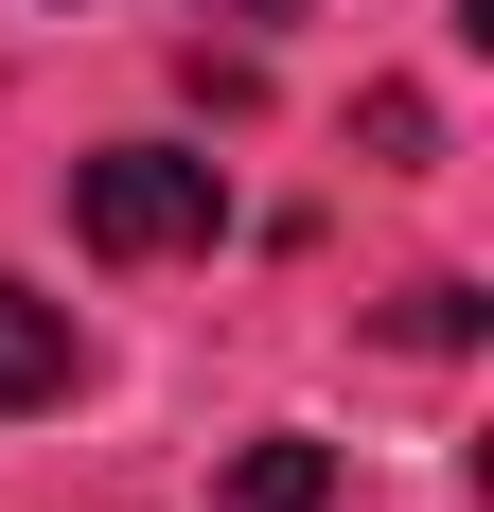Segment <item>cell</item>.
<instances>
[{
	"mask_svg": "<svg viewBox=\"0 0 494 512\" xmlns=\"http://www.w3.org/2000/svg\"><path fill=\"white\" fill-rule=\"evenodd\" d=\"M212 212H230V177H212V159H177V142H106V159H71V230H89L106 265L212 248Z\"/></svg>",
	"mask_w": 494,
	"mask_h": 512,
	"instance_id": "1",
	"label": "cell"
},
{
	"mask_svg": "<svg viewBox=\"0 0 494 512\" xmlns=\"http://www.w3.org/2000/svg\"><path fill=\"white\" fill-rule=\"evenodd\" d=\"M71 389V301H36V283H0V424L53 407Z\"/></svg>",
	"mask_w": 494,
	"mask_h": 512,
	"instance_id": "2",
	"label": "cell"
},
{
	"mask_svg": "<svg viewBox=\"0 0 494 512\" xmlns=\"http://www.w3.org/2000/svg\"><path fill=\"white\" fill-rule=\"evenodd\" d=\"M230 512H336V442H247V460H230Z\"/></svg>",
	"mask_w": 494,
	"mask_h": 512,
	"instance_id": "3",
	"label": "cell"
},
{
	"mask_svg": "<svg viewBox=\"0 0 494 512\" xmlns=\"http://www.w3.org/2000/svg\"><path fill=\"white\" fill-rule=\"evenodd\" d=\"M212 18H300V0H212Z\"/></svg>",
	"mask_w": 494,
	"mask_h": 512,
	"instance_id": "4",
	"label": "cell"
}]
</instances>
